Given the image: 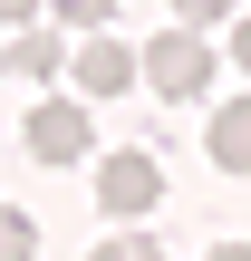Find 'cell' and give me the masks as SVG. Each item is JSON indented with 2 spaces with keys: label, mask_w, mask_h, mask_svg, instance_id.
Segmentation results:
<instances>
[{
  "label": "cell",
  "mask_w": 251,
  "mask_h": 261,
  "mask_svg": "<svg viewBox=\"0 0 251 261\" xmlns=\"http://www.w3.org/2000/svg\"><path fill=\"white\" fill-rule=\"evenodd\" d=\"M135 77H145L155 97H174V107H193V97H213V39L174 19V29H164V39H155V48L135 58Z\"/></svg>",
  "instance_id": "6da1fadb"
},
{
  "label": "cell",
  "mask_w": 251,
  "mask_h": 261,
  "mask_svg": "<svg viewBox=\"0 0 251 261\" xmlns=\"http://www.w3.org/2000/svg\"><path fill=\"white\" fill-rule=\"evenodd\" d=\"M155 203H164V165H155L145 145L97 155V213H106V223H145Z\"/></svg>",
  "instance_id": "7a4b0ae2"
},
{
  "label": "cell",
  "mask_w": 251,
  "mask_h": 261,
  "mask_svg": "<svg viewBox=\"0 0 251 261\" xmlns=\"http://www.w3.org/2000/svg\"><path fill=\"white\" fill-rule=\"evenodd\" d=\"M29 155H39V165H87V155H97L87 107H77V97H39V107H29Z\"/></svg>",
  "instance_id": "3957f363"
},
{
  "label": "cell",
  "mask_w": 251,
  "mask_h": 261,
  "mask_svg": "<svg viewBox=\"0 0 251 261\" xmlns=\"http://www.w3.org/2000/svg\"><path fill=\"white\" fill-rule=\"evenodd\" d=\"M68 77H77V97H126V87H135V48H126V39H77Z\"/></svg>",
  "instance_id": "277c9868"
},
{
  "label": "cell",
  "mask_w": 251,
  "mask_h": 261,
  "mask_svg": "<svg viewBox=\"0 0 251 261\" xmlns=\"http://www.w3.org/2000/svg\"><path fill=\"white\" fill-rule=\"evenodd\" d=\"M203 145H213V165H222V174H251V97H232V107H213Z\"/></svg>",
  "instance_id": "5b68a950"
},
{
  "label": "cell",
  "mask_w": 251,
  "mask_h": 261,
  "mask_svg": "<svg viewBox=\"0 0 251 261\" xmlns=\"http://www.w3.org/2000/svg\"><path fill=\"white\" fill-rule=\"evenodd\" d=\"M0 58H10V77H58L68 48H58V39H19V48H0Z\"/></svg>",
  "instance_id": "8992f818"
},
{
  "label": "cell",
  "mask_w": 251,
  "mask_h": 261,
  "mask_svg": "<svg viewBox=\"0 0 251 261\" xmlns=\"http://www.w3.org/2000/svg\"><path fill=\"white\" fill-rule=\"evenodd\" d=\"M0 261H39V223L19 203H0Z\"/></svg>",
  "instance_id": "52a82bcc"
},
{
  "label": "cell",
  "mask_w": 251,
  "mask_h": 261,
  "mask_svg": "<svg viewBox=\"0 0 251 261\" xmlns=\"http://www.w3.org/2000/svg\"><path fill=\"white\" fill-rule=\"evenodd\" d=\"M87 261H164V252H155L145 232H126V223H116V232H106V242H97V252H87Z\"/></svg>",
  "instance_id": "ba28073f"
},
{
  "label": "cell",
  "mask_w": 251,
  "mask_h": 261,
  "mask_svg": "<svg viewBox=\"0 0 251 261\" xmlns=\"http://www.w3.org/2000/svg\"><path fill=\"white\" fill-rule=\"evenodd\" d=\"M48 10H58L68 29H106V10H116V0H48Z\"/></svg>",
  "instance_id": "9c48e42d"
},
{
  "label": "cell",
  "mask_w": 251,
  "mask_h": 261,
  "mask_svg": "<svg viewBox=\"0 0 251 261\" xmlns=\"http://www.w3.org/2000/svg\"><path fill=\"white\" fill-rule=\"evenodd\" d=\"M174 19L184 29H213V19H232V0H174Z\"/></svg>",
  "instance_id": "30bf717a"
},
{
  "label": "cell",
  "mask_w": 251,
  "mask_h": 261,
  "mask_svg": "<svg viewBox=\"0 0 251 261\" xmlns=\"http://www.w3.org/2000/svg\"><path fill=\"white\" fill-rule=\"evenodd\" d=\"M29 10H39V0H0V29H19V19H29Z\"/></svg>",
  "instance_id": "8fae6325"
},
{
  "label": "cell",
  "mask_w": 251,
  "mask_h": 261,
  "mask_svg": "<svg viewBox=\"0 0 251 261\" xmlns=\"http://www.w3.org/2000/svg\"><path fill=\"white\" fill-rule=\"evenodd\" d=\"M232 58H242V68H251V19H232Z\"/></svg>",
  "instance_id": "7c38bea8"
},
{
  "label": "cell",
  "mask_w": 251,
  "mask_h": 261,
  "mask_svg": "<svg viewBox=\"0 0 251 261\" xmlns=\"http://www.w3.org/2000/svg\"><path fill=\"white\" fill-rule=\"evenodd\" d=\"M203 261H251V242H213V252H203Z\"/></svg>",
  "instance_id": "4fadbf2b"
},
{
  "label": "cell",
  "mask_w": 251,
  "mask_h": 261,
  "mask_svg": "<svg viewBox=\"0 0 251 261\" xmlns=\"http://www.w3.org/2000/svg\"><path fill=\"white\" fill-rule=\"evenodd\" d=\"M0 77H10V58H0Z\"/></svg>",
  "instance_id": "5bb4252c"
}]
</instances>
